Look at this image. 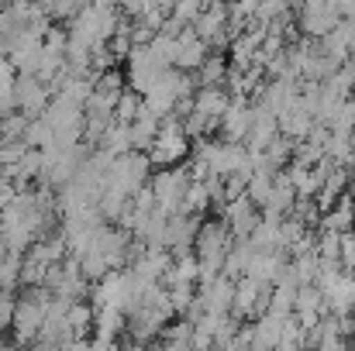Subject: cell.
<instances>
[{
	"mask_svg": "<svg viewBox=\"0 0 355 351\" xmlns=\"http://www.w3.org/2000/svg\"><path fill=\"white\" fill-rule=\"evenodd\" d=\"M293 14H297V28H300V35H311V38L328 35V31L342 21V14H338L328 0H321V3H297Z\"/></svg>",
	"mask_w": 355,
	"mask_h": 351,
	"instance_id": "6da1fadb",
	"label": "cell"
},
{
	"mask_svg": "<svg viewBox=\"0 0 355 351\" xmlns=\"http://www.w3.org/2000/svg\"><path fill=\"white\" fill-rule=\"evenodd\" d=\"M218 217L228 224V231L235 234V237H245V234L255 228V221H259V207L241 193V197H235V200H228L221 210H218Z\"/></svg>",
	"mask_w": 355,
	"mask_h": 351,
	"instance_id": "7a4b0ae2",
	"label": "cell"
},
{
	"mask_svg": "<svg viewBox=\"0 0 355 351\" xmlns=\"http://www.w3.org/2000/svg\"><path fill=\"white\" fill-rule=\"evenodd\" d=\"M279 134V124H276V114L266 111L262 104H252V124H248V134H245V148H262Z\"/></svg>",
	"mask_w": 355,
	"mask_h": 351,
	"instance_id": "3957f363",
	"label": "cell"
},
{
	"mask_svg": "<svg viewBox=\"0 0 355 351\" xmlns=\"http://www.w3.org/2000/svg\"><path fill=\"white\" fill-rule=\"evenodd\" d=\"M324 300H328V314H335V317L355 314V279L349 272H342L335 279V286L324 289Z\"/></svg>",
	"mask_w": 355,
	"mask_h": 351,
	"instance_id": "277c9868",
	"label": "cell"
},
{
	"mask_svg": "<svg viewBox=\"0 0 355 351\" xmlns=\"http://www.w3.org/2000/svg\"><path fill=\"white\" fill-rule=\"evenodd\" d=\"M232 104V93L225 90V83H214V87H197L193 90V111L207 117H221Z\"/></svg>",
	"mask_w": 355,
	"mask_h": 351,
	"instance_id": "5b68a950",
	"label": "cell"
},
{
	"mask_svg": "<svg viewBox=\"0 0 355 351\" xmlns=\"http://www.w3.org/2000/svg\"><path fill=\"white\" fill-rule=\"evenodd\" d=\"M293 200H297V190H293V183H290L286 169H276V172H272V190H269V200H266V207H262V210L286 214V210L293 207Z\"/></svg>",
	"mask_w": 355,
	"mask_h": 351,
	"instance_id": "8992f818",
	"label": "cell"
},
{
	"mask_svg": "<svg viewBox=\"0 0 355 351\" xmlns=\"http://www.w3.org/2000/svg\"><path fill=\"white\" fill-rule=\"evenodd\" d=\"M318 228H331V231H349V228H355V200L352 197L342 193L338 204L321 214V224H318Z\"/></svg>",
	"mask_w": 355,
	"mask_h": 351,
	"instance_id": "52a82bcc",
	"label": "cell"
},
{
	"mask_svg": "<svg viewBox=\"0 0 355 351\" xmlns=\"http://www.w3.org/2000/svg\"><path fill=\"white\" fill-rule=\"evenodd\" d=\"M293 152H297V138H290V134H276V138L266 145V155H269V162H272L276 169L290 165Z\"/></svg>",
	"mask_w": 355,
	"mask_h": 351,
	"instance_id": "ba28073f",
	"label": "cell"
},
{
	"mask_svg": "<svg viewBox=\"0 0 355 351\" xmlns=\"http://www.w3.org/2000/svg\"><path fill=\"white\" fill-rule=\"evenodd\" d=\"M269 190H272V172H252L248 183H245V197L262 210L266 200H269Z\"/></svg>",
	"mask_w": 355,
	"mask_h": 351,
	"instance_id": "9c48e42d",
	"label": "cell"
},
{
	"mask_svg": "<svg viewBox=\"0 0 355 351\" xmlns=\"http://www.w3.org/2000/svg\"><path fill=\"white\" fill-rule=\"evenodd\" d=\"M293 293H297V286L272 282V289H269V314H276V317H290V314H293Z\"/></svg>",
	"mask_w": 355,
	"mask_h": 351,
	"instance_id": "30bf717a",
	"label": "cell"
},
{
	"mask_svg": "<svg viewBox=\"0 0 355 351\" xmlns=\"http://www.w3.org/2000/svg\"><path fill=\"white\" fill-rule=\"evenodd\" d=\"M276 348H283V351L304 348V327H300L297 314L283 317V324H279V338H276Z\"/></svg>",
	"mask_w": 355,
	"mask_h": 351,
	"instance_id": "8fae6325",
	"label": "cell"
},
{
	"mask_svg": "<svg viewBox=\"0 0 355 351\" xmlns=\"http://www.w3.org/2000/svg\"><path fill=\"white\" fill-rule=\"evenodd\" d=\"M290 265H293L297 286H304V282H314V276H318V251H304V255H293V258H290Z\"/></svg>",
	"mask_w": 355,
	"mask_h": 351,
	"instance_id": "7c38bea8",
	"label": "cell"
},
{
	"mask_svg": "<svg viewBox=\"0 0 355 351\" xmlns=\"http://www.w3.org/2000/svg\"><path fill=\"white\" fill-rule=\"evenodd\" d=\"M307 231V224L304 221H297L293 214H283V221H279V237H276V248H290L300 234Z\"/></svg>",
	"mask_w": 355,
	"mask_h": 351,
	"instance_id": "4fadbf2b",
	"label": "cell"
},
{
	"mask_svg": "<svg viewBox=\"0 0 355 351\" xmlns=\"http://www.w3.org/2000/svg\"><path fill=\"white\" fill-rule=\"evenodd\" d=\"M338 258H342V265H345V269L355 265V228L338 231Z\"/></svg>",
	"mask_w": 355,
	"mask_h": 351,
	"instance_id": "5bb4252c",
	"label": "cell"
},
{
	"mask_svg": "<svg viewBox=\"0 0 355 351\" xmlns=\"http://www.w3.org/2000/svg\"><path fill=\"white\" fill-rule=\"evenodd\" d=\"M342 114L349 117V120H352V127H355V90L345 97V100H342Z\"/></svg>",
	"mask_w": 355,
	"mask_h": 351,
	"instance_id": "9a60e30c",
	"label": "cell"
},
{
	"mask_svg": "<svg viewBox=\"0 0 355 351\" xmlns=\"http://www.w3.org/2000/svg\"><path fill=\"white\" fill-rule=\"evenodd\" d=\"M342 24H345V31H349V38H352V42H355V10H352V14H345V17H342Z\"/></svg>",
	"mask_w": 355,
	"mask_h": 351,
	"instance_id": "2e32d148",
	"label": "cell"
},
{
	"mask_svg": "<svg viewBox=\"0 0 355 351\" xmlns=\"http://www.w3.org/2000/svg\"><path fill=\"white\" fill-rule=\"evenodd\" d=\"M297 3H321V0H293V7H297Z\"/></svg>",
	"mask_w": 355,
	"mask_h": 351,
	"instance_id": "e0dca14e",
	"label": "cell"
},
{
	"mask_svg": "<svg viewBox=\"0 0 355 351\" xmlns=\"http://www.w3.org/2000/svg\"><path fill=\"white\" fill-rule=\"evenodd\" d=\"M3 255H7V248H3V241H0V258H3Z\"/></svg>",
	"mask_w": 355,
	"mask_h": 351,
	"instance_id": "ac0fdd59",
	"label": "cell"
}]
</instances>
